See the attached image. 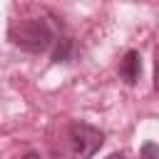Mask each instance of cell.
Instances as JSON below:
<instances>
[{
	"label": "cell",
	"mask_w": 159,
	"mask_h": 159,
	"mask_svg": "<svg viewBox=\"0 0 159 159\" xmlns=\"http://www.w3.org/2000/svg\"><path fill=\"white\" fill-rule=\"evenodd\" d=\"M10 37L15 45H22L27 50H45L52 42V32L42 20H20L12 25Z\"/></svg>",
	"instance_id": "6da1fadb"
},
{
	"label": "cell",
	"mask_w": 159,
	"mask_h": 159,
	"mask_svg": "<svg viewBox=\"0 0 159 159\" xmlns=\"http://www.w3.org/2000/svg\"><path fill=\"white\" fill-rule=\"evenodd\" d=\"M70 144L75 159H92L99 147L104 144V134L84 122H72L70 124Z\"/></svg>",
	"instance_id": "7a4b0ae2"
},
{
	"label": "cell",
	"mask_w": 159,
	"mask_h": 159,
	"mask_svg": "<svg viewBox=\"0 0 159 159\" xmlns=\"http://www.w3.org/2000/svg\"><path fill=\"white\" fill-rule=\"evenodd\" d=\"M142 57H139V52H134V50H129L127 55H124V60H122V65H119V75L124 77V82H129V84H134L137 80H139V75H142V62H139Z\"/></svg>",
	"instance_id": "3957f363"
},
{
	"label": "cell",
	"mask_w": 159,
	"mask_h": 159,
	"mask_svg": "<svg viewBox=\"0 0 159 159\" xmlns=\"http://www.w3.org/2000/svg\"><path fill=\"white\" fill-rule=\"evenodd\" d=\"M142 159H159V149H157L154 142H147L142 147Z\"/></svg>",
	"instance_id": "277c9868"
},
{
	"label": "cell",
	"mask_w": 159,
	"mask_h": 159,
	"mask_svg": "<svg viewBox=\"0 0 159 159\" xmlns=\"http://www.w3.org/2000/svg\"><path fill=\"white\" fill-rule=\"evenodd\" d=\"M107 159H124V157H122V154H109Z\"/></svg>",
	"instance_id": "5b68a950"
},
{
	"label": "cell",
	"mask_w": 159,
	"mask_h": 159,
	"mask_svg": "<svg viewBox=\"0 0 159 159\" xmlns=\"http://www.w3.org/2000/svg\"><path fill=\"white\" fill-rule=\"evenodd\" d=\"M22 159H40V157H37V154H25Z\"/></svg>",
	"instance_id": "8992f818"
}]
</instances>
